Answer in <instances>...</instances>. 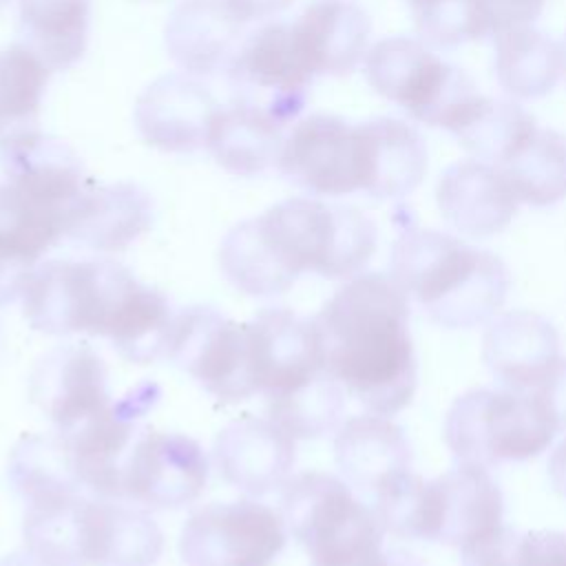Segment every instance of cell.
<instances>
[{"instance_id":"obj_1","label":"cell","mask_w":566,"mask_h":566,"mask_svg":"<svg viewBox=\"0 0 566 566\" xmlns=\"http://www.w3.org/2000/svg\"><path fill=\"white\" fill-rule=\"evenodd\" d=\"M376 237L363 210L296 197L234 226L221 241L219 263L237 290L276 296L305 272L354 279L374 256Z\"/></svg>"},{"instance_id":"obj_2","label":"cell","mask_w":566,"mask_h":566,"mask_svg":"<svg viewBox=\"0 0 566 566\" xmlns=\"http://www.w3.org/2000/svg\"><path fill=\"white\" fill-rule=\"evenodd\" d=\"M325 371L369 413L394 416L418 385L409 298L380 272L347 279L314 316Z\"/></svg>"},{"instance_id":"obj_3","label":"cell","mask_w":566,"mask_h":566,"mask_svg":"<svg viewBox=\"0 0 566 566\" xmlns=\"http://www.w3.org/2000/svg\"><path fill=\"white\" fill-rule=\"evenodd\" d=\"M20 298L38 332L102 336L139 365L166 356L175 318L166 296L115 261H44L33 268Z\"/></svg>"},{"instance_id":"obj_4","label":"cell","mask_w":566,"mask_h":566,"mask_svg":"<svg viewBox=\"0 0 566 566\" xmlns=\"http://www.w3.org/2000/svg\"><path fill=\"white\" fill-rule=\"evenodd\" d=\"M391 279L433 323L471 329L504 305L511 274L500 256L447 232L407 228L391 250Z\"/></svg>"},{"instance_id":"obj_5","label":"cell","mask_w":566,"mask_h":566,"mask_svg":"<svg viewBox=\"0 0 566 566\" xmlns=\"http://www.w3.org/2000/svg\"><path fill=\"white\" fill-rule=\"evenodd\" d=\"M385 533L402 539L464 546L502 526L504 497L484 467L460 462L424 480L407 471L369 504Z\"/></svg>"},{"instance_id":"obj_6","label":"cell","mask_w":566,"mask_h":566,"mask_svg":"<svg viewBox=\"0 0 566 566\" xmlns=\"http://www.w3.org/2000/svg\"><path fill=\"white\" fill-rule=\"evenodd\" d=\"M27 546L69 566H153L164 535L146 513L82 493L29 506Z\"/></svg>"},{"instance_id":"obj_7","label":"cell","mask_w":566,"mask_h":566,"mask_svg":"<svg viewBox=\"0 0 566 566\" xmlns=\"http://www.w3.org/2000/svg\"><path fill=\"white\" fill-rule=\"evenodd\" d=\"M281 517L307 551L310 566H365L382 553L385 526L352 486L310 471L281 486Z\"/></svg>"},{"instance_id":"obj_8","label":"cell","mask_w":566,"mask_h":566,"mask_svg":"<svg viewBox=\"0 0 566 566\" xmlns=\"http://www.w3.org/2000/svg\"><path fill=\"white\" fill-rule=\"evenodd\" d=\"M555 418L537 391L471 389L444 418V442L458 462L495 467L539 455L557 436Z\"/></svg>"},{"instance_id":"obj_9","label":"cell","mask_w":566,"mask_h":566,"mask_svg":"<svg viewBox=\"0 0 566 566\" xmlns=\"http://www.w3.org/2000/svg\"><path fill=\"white\" fill-rule=\"evenodd\" d=\"M369 86L413 119L451 135L482 99L473 80L436 55L422 40L391 35L365 53Z\"/></svg>"},{"instance_id":"obj_10","label":"cell","mask_w":566,"mask_h":566,"mask_svg":"<svg viewBox=\"0 0 566 566\" xmlns=\"http://www.w3.org/2000/svg\"><path fill=\"white\" fill-rule=\"evenodd\" d=\"M279 170L314 195H371L374 157L367 122L349 124L334 115L298 122L279 153Z\"/></svg>"},{"instance_id":"obj_11","label":"cell","mask_w":566,"mask_h":566,"mask_svg":"<svg viewBox=\"0 0 566 566\" xmlns=\"http://www.w3.org/2000/svg\"><path fill=\"white\" fill-rule=\"evenodd\" d=\"M166 356L219 400L239 402L259 394L248 323L214 307L192 305L175 314Z\"/></svg>"},{"instance_id":"obj_12","label":"cell","mask_w":566,"mask_h":566,"mask_svg":"<svg viewBox=\"0 0 566 566\" xmlns=\"http://www.w3.org/2000/svg\"><path fill=\"white\" fill-rule=\"evenodd\" d=\"M287 526L256 500L212 502L195 511L179 535L186 566H270L285 548Z\"/></svg>"},{"instance_id":"obj_13","label":"cell","mask_w":566,"mask_h":566,"mask_svg":"<svg viewBox=\"0 0 566 566\" xmlns=\"http://www.w3.org/2000/svg\"><path fill=\"white\" fill-rule=\"evenodd\" d=\"M208 482V458L188 436L139 429L119 475V500L150 509L195 502Z\"/></svg>"},{"instance_id":"obj_14","label":"cell","mask_w":566,"mask_h":566,"mask_svg":"<svg viewBox=\"0 0 566 566\" xmlns=\"http://www.w3.org/2000/svg\"><path fill=\"white\" fill-rule=\"evenodd\" d=\"M29 394L57 433H69L111 407L106 367L86 343L46 352L31 371Z\"/></svg>"},{"instance_id":"obj_15","label":"cell","mask_w":566,"mask_h":566,"mask_svg":"<svg viewBox=\"0 0 566 566\" xmlns=\"http://www.w3.org/2000/svg\"><path fill=\"white\" fill-rule=\"evenodd\" d=\"M248 329L259 394L279 398L325 371L314 318H303L287 307H263Z\"/></svg>"},{"instance_id":"obj_16","label":"cell","mask_w":566,"mask_h":566,"mask_svg":"<svg viewBox=\"0 0 566 566\" xmlns=\"http://www.w3.org/2000/svg\"><path fill=\"white\" fill-rule=\"evenodd\" d=\"M219 475L250 493L265 495L281 489L294 467V438L274 420L245 416L226 424L214 440Z\"/></svg>"},{"instance_id":"obj_17","label":"cell","mask_w":566,"mask_h":566,"mask_svg":"<svg viewBox=\"0 0 566 566\" xmlns=\"http://www.w3.org/2000/svg\"><path fill=\"white\" fill-rule=\"evenodd\" d=\"M482 358L506 389L535 391L562 358L557 332L535 312L500 314L486 327Z\"/></svg>"},{"instance_id":"obj_18","label":"cell","mask_w":566,"mask_h":566,"mask_svg":"<svg viewBox=\"0 0 566 566\" xmlns=\"http://www.w3.org/2000/svg\"><path fill=\"white\" fill-rule=\"evenodd\" d=\"M436 199L442 217L475 239L502 232L520 206L502 170L480 159L449 166L438 179Z\"/></svg>"},{"instance_id":"obj_19","label":"cell","mask_w":566,"mask_h":566,"mask_svg":"<svg viewBox=\"0 0 566 566\" xmlns=\"http://www.w3.org/2000/svg\"><path fill=\"white\" fill-rule=\"evenodd\" d=\"M334 460L345 482L369 504L398 475L411 471V449L402 429L378 413L354 416L338 427Z\"/></svg>"},{"instance_id":"obj_20","label":"cell","mask_w":566,"mask_h":566,"mask_svg":"<svg viewBox=\"0 0 566 566\" xmlns=\"http://www.w3.org/2000/svg\"><path fill=\"white\" fill-rule=\"evenodd\" d=\"M292 31L312 75L347 73L367 53L371 22L356 0H312Z\"/></svg>"},{"instance_id":"obj_21","label":"cell","mask_w":566,"mask_h":566,"mask_svg":"<svg viewBox=\"0 0 566 566\" xmlns=\"http://www.w3.org/2000/svg\"><path fill=\"white\" fill-rule=\"evenodd\" d=\"M237 77L243 86L276 93V115L287 119L301 108L312 73L298 51L292 22H272L259 29L237 57Z\"/></svg>"},{"instance_id":"obj_22","label":"cell","mask_w":566,"mask_h":566,"mask_svg":"<svg viewBox=\"0 0 566 566\" xmlns=\"http://www.w3.org/2000/svg\"><path fill=\"white\" fill-rule=\"evenodd\" d=\"M217 106L210 95L186 77L155 82L137 104L144 137L166 150H190L206 144Z\"/></svg>"},{"instance_id":"obj_23","label":"cell","mask_w":566,"mask_h":566,"mask_svg":"<svg viewBox=\"0 0 566 566\" xmlns=\"http://www.w3.org/2000/svg\"><path fill=\"white\" fill-rule=\"evenodd\" d=\"M281 119L256 104H237L217 108L206 146L214 159L234 175H256L265 170L281 153Z\"/></svg>"},{"instance_id":"obj_24","label":"cell","mask_w":566,"mask_h":566,"mask_svg":"<svg viewBox=\"0 0 566 566\" xmlns=\"http://www.w3.org/2000/svg\"><path fill=\"white\" fill-rule=\"evenodd\" d=\"M150 212L148 197L135 186L88 190L66 237L99 252H117L148 230Z\"/></svg>"},{"instance_id":"obj_25","label":"cell","mask_w":566,"mask_h":566,"mask_svg":"<svg viewBox=\"0 0 566 566\" xmlns=\"http://www.w3.org/2000/svg\"><path fill=\"white\" fill-rule=\"evenodd\" d=\"M564 71L562 44L533 24L495 35L497 84L517 99H537L551 93Z\"/></svg>"},{"instance_id":"obj_26","label":"cell","mask_w":566,"mask_h":566,"mask_svg":"<svg viewBox=\"0 0 566 566\" xmlns=\"http://www.w3.org/2000/svg\"><path fill=\"white\" fill-rule=\"evenodd\" d=\"M9 480L29 506L64 500L84 489L71 449L57 431L24 438L11 453Z\"/></svg>"},{"instance_id":"obj_27","label":"cell","mask_w":566,"mask_h":566,"mask_svg":"<svg viewBox=\"0 0 566 566\" xmlns=\"http://www.w3.org/2000/svg\"><path fill=\"white\" fill-rule=\"evenodd\" d=\"M91 0H20V27L27 46L49 69L73 64L86 46Z\"/></svg>"},{"instance_id":"obj_28","label":"cell","mask_w":566,"mask_h":566,"mask_svg":"<svg viewBox=\"0 0 566 566\" xmlns=\"http://www.w3.org/2000/svg\"><path fill=\"white\" fill-rule=\"evenodd\" d=\"M374 155V186L376 199H396L409 195L427 172V146L420 133L391 117L367 122Z\"/></svg>"},{"instance_id":"obj_29","label":"cell","mask_w":566,"mask_h":566,"mask_svg":"<svg viewBox=\"0 0 566 566\" xmlns=\"http://www.w3.org/2000/svg\"><path fill=\"white\" fill-rule=\"evenodd\" d=\"M497 168L520 203L553 206L566 197V135L537 126L524 148Z\"/></svg>"},{"instance_id":"obj_30","label":"cell","mask_w":566,"mask_h":566,"mask_svg":"<svg viewBox=\"0 0 566 566\" xmlns=\"http://www.w3.org/2000/svg\"><path fill=\"white\" fill-rule=\"evenodd\" d=\"M239 24L221 0H192L175 11L166 42L184 66L210 71L228 53Z\"/></svg>"},{"instance_id":"obj_31","label":"cell","mask_w":566,"mask_h":566,"mask_svg":"<svg viewBox=\"0 0 566 566\" xmlns=\"http://www.w3.org/2000/svg\"><path fill=\"white\" fill-rule=\"evenodd\" d=\"M537 124L520 104L482 95L473 113L453 133L480 161L502 166L533 137Z\"/></svg>"},{"instance_id":"obj_32","label":"cell","mask_w":566,"mask_h":566,"mask_svg":"<svg viewBox=\"0 0 566 566\" xmlns=\"http://www.w3.org/2000/svg\"><path fill=\"white\" fill-rule=\"evenodd\" d=\"M270 420L294 440L323 438L334 431L345 411V389L323 371L312 382L279 398H268Z\"/></svg>"},{"instance_id":"obj_33","label":"cell","mask_w":566,"mask_h":566,"mask_svg":"<svg viewBox=\"0 0 566 566\" xmlns=\"http://www.w3.org/2000/svg\"><path fill=\"white\" fill-rule=\"evenodd\" d=\"M46 62L27 44L0 51V142L22 133L40 108L49 80Z\"/></svg>"},{"instance_id":"obj_34","label":"cell","mask_w":566,"mask_h":566,"mask_svg":"<svg viewBox=\"0 0 566 566\" xmlns=\"http://www.w3.org/2000/svg\"><path fill=\"white\" fill-rule=\"evenodd\" d=\"M411 11L422 42L431 46L453 49L486 35L475 0H431Z\"/></svg>"},{"instance_id":"obj_35","label":"cell","mask_w":566,"mask_h":566,"mask_svg":"<svg viewBox=\"0 0 566 566\" xmlns=\"http://www.w3.org/2000/svg\"><path fill=\"white\" fill-rule=\"evenodd\" d=\"M513 566H566V533H517L513 546Z\"/></svg>"},{"instance_id":"obj_36","label":"cell","mask_w":566,"mask_h":566,"mask_svg":"<svg viewBox=\"0 0 566 566\" xmlns=\"http://www.w3.org/2000/svg\"><path fill=\"white\" fill-rule=\"evenodd\" d=\"M486 35H497L509 29L528 27L542 13L546 0H475Z\"/></svg>"},{"instance_id":"obj_37","label":"cell","mask_w":566,"mask_h":566,"mask_svg":"<svg viewBox=\"0 0 566 566\" xmlns=\"http://www.w3.org/2000/svg\"><path fill=\"white\" fill-rule=\"evenodd\" d=\"M520 531L500 526L493 533L464 544L462 566H513V546Z\"/></svg>"},{"instance_id":"obj_38","label":"cell","mask_w":566,"mask_h":566,"mask_svg":"<svg viewBox=\"0 0 566 566\" xmlns=\"http://www.w3.org/2000/svg\"><path fill=\"white\" fill-rule=\"evenodd\" d=\"M535 391L546 400L557 431H566V358H559L551 378Z\"/></svg>"},{"instance_id":"obj_39","label":"cell","mask_w":566,"mask_h":566,"mask_svg":"<svg viewBox=\"0 0 566 566\" xmlns=\"http://www.w3.org/2000/svg\"><path fill=\"white\" fill-rule=\"evenodd\" d=\"M292 0H223V4L228 7V11L239 20V22H248V20H263L268 15L279 13L281 9H285Z\"/></svg>"},{"instance_id":"obj_40","label":"cell","mask_w":566,"mask_h":566,"mask_svg":"<svg viewBox=\"0 0 566 566\" xmlns=\"http://www.w3.org/2000/svg\"><path fill=\"white\" fill-rule=\"evenodd\" d=\"M548 478L553 489L566 500V440H562L548 458Z\"/></svg>"},{"instance_id":"obj_41","label":"cell","mask_w":566,"mask_h":566,"mask_svg":"<svg viewBox=\"0 0 566 566\" xmlns=\"http://www.w3.org/2000/svg\"><path fill=\"white\" fill-rule=\"evenodd\" d=\"M2 566H69V564H62V562H55V559H51V557H46V555H42V553H38V551H33V548H22V551H15V553H11L4 562H2Z\"/></svg>"},{"instance_id":"obj_42","label":"cell","mask_w":566,"mask_h":566,"mask_svg":"<svg viewBox=\"0 0 566 566\" xmlns=\"http://www.w3.org/2000/svg\"><path fill=\"white\" fill-rule=\"evenodd\" d=\"M562 55H564V73H566V38L562 42Z\"/></svg>"},{"instance_id":"obj_43","label":"cell","mask_w":566,"mask_h":566,"mask_svg":"<svg viewBox=\"0 0 566 566\" xmlns=\"http://www.w3.org/2000/svg\"><path fill=\"white\" fill-rule=\"evenodd\" d=\"M411 2V9L413 7H420V4H427V2H431V0H409Z\"/></svg>"}]
</instances>
